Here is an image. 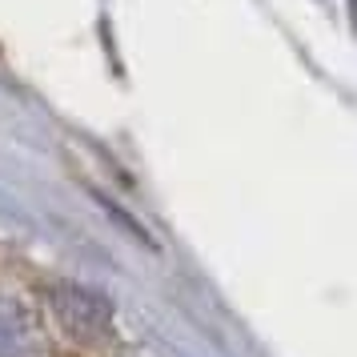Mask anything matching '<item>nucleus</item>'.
Segmentation results:
<instances>
[{
  "label": "nucleus",
  "mask_w": 357,
  "mask_h": 357,
  "mask_svg": "<svg viewBox=\"0 0 357 357\" xmlns=\"http://www.w3.org/2000/svg\"><path fill=\"white\" fill-rule=\"evenodd\" d=\"M49 305L56 313V321L65 325V333L73 341H100L109 329H113V305L97 297L93 289H81V285H56L49 293Z\"/></svg>",
  "instance_id": "obj_1"
},
{
  "label": "nucleus",
  "mask_w": 357,
  "mask_h": 357,
  "mask_svg": "<svg viewBox=\"0 0 357 357\" xmlns=\"http://www.w3.org/2000/svg\"><path fill=\"white\" fill-rule=\"evenodd\" d=\"M40 333L20 301H0V357H36Z\"/></svg>",
  "instance_id": "obj_2"
}]
</instances>
